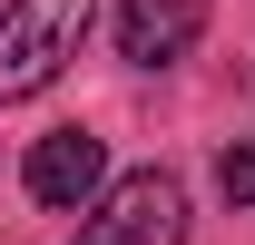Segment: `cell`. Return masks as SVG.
Instances as JSON below:
<instances>
[{
	"mask_svg": "<svg viewBox=\"0 0 255 245\" xmlns=\"http://www.w3.org/2000/svg\"><path fill=\"white\" fill-rule=\"evenodd\" d=\"M177 236H187V186L167 177V167L118 177L89 206V226H79V245H177Z\"/></svg>",
	"mask_w": 255,
	"mask_h": 245,
	"instance_id": "2",
	"label": "cell"
},
{
	"mask_svg": "<svg viewBox=\"0 0 255 245\" xmlns=\"http://www.w3.org/2000/svg\"><path fill=\"white\" fill-rule=\"evenodd\" d=\"M30 196L49 216H79V206H98L108 196V147H98L89 127H49L30 147Z\"/></svg>",
	"mask_w": 255,
	"mask_h": 245,
	"instance_id": "3",
	"label": "cell"
},
{
	"mask_svg": "<svg viewBox=\"0 0 255 245\" xmlns=\"http://www.w3.org/2000/svg\"><path fill=\"white\" fill-rule=\"evenodd\" d=\"M89 20H98V0H10V20H0V98H39L79 59Z\"/></svg>",
	"mask_w": 255,
	"mask_h": 245,
	"instance_id": "1",
	"label": "cell"
},
{
	"mask_svg": "<svg viewBox=\"0 0 255 245\" xmlns=\"http://www.w3.org/2000/svg\"><path fill=\"white\" fill-rule=\"evenodd\" d=\"M216 186H226V206H255V127L226 147V167H216Z\"/></svg>",
	"mask_w": 255,
	"mask_h": 245,
	"instance_id": "5",
	"label": "cell"
},
{
	"mask_svg": "<svg viewBox=\"0 0 255 245\" xmlns=\"http://www.w3.org/2000/svg\"><path fill=\"white\" fill-rule=\"evenodd\" d=\"M0 20H10V0H0Z\"/></svg>",
	"mask_w": 255,
	"mask_h": 245,
	"instance_id": "6",
	"label": "cell"
},
{
	"mask_svg": "<svg viewBox=\"0 0 255 245\" xmlns=\"http://www.w3.org/2000/svg\"><path fill=\"white\" fill-rule=\"evenodd\" d=\"M196 30H206V0H118V59H137V69L187 59Z\"/></svg>",
	"mask_w": 255,
	"mask_h": 245,
	"instance_id": "4",
	"label": "cell"
}]
</instances>
